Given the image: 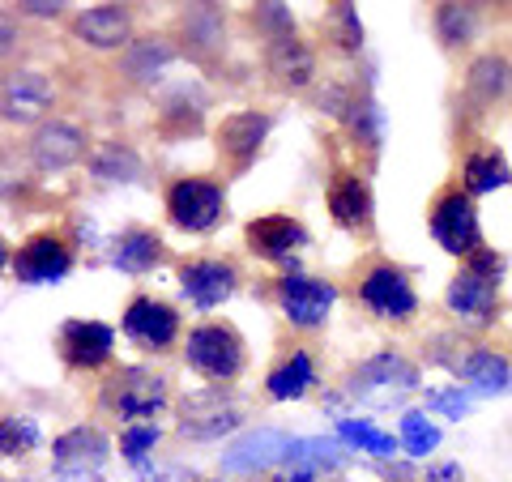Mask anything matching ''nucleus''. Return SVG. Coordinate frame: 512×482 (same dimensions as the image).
<instances>
[{"label":"nucleus","mask_w":512,"mask_h":482,"mask_svg":"<svg viewBox=\"0 0 512 482\" xmlns=\"http://www.w3.org/2000/svg\"><path fill=\"white\" fill-rule=\"evenodd\" d=\"M184 363L214 384H231L248 363V346L227 320H205L184 337Z\"/></svg>","instance_id":"obj_1"},{"label":"nucleus","mask_w":512,"mask_h":482,"mask_svg":"<svg viewBox=\"0 0 512 482\" xmlns=\"http://www.w3.org/2000/svg\"><path fill=\"white\" fill-rule=\"evenodd\" d=\"M167 376L150 372V367H120L103 380V393H99V406L107 414H116L124 423H146L158 419L167 410Z\"/></svg>","instance_id":"obj_2"},{"label":"nucleus","mask_w":512,"mask_h":482,"mask_svg":"<svg viewBox=\"0 0 512 482\" xmlns=\"http://www.w3.org/2000/svg\"><path fill=\"white\" fill-rule=\"evenodd\" d=\"M355 295L376 320H384V325H406V320L419 312V295H414L410 273L402 265H393V261L367 265L359 273V282H355Z\"/></svg>","instance_id":"obj_3"},{"label":"nucleus","mask_w":512,"mask_h":482,"mask_svg":"<svg viewBox=\"0 0 512 482\" xmlns=\"http://www.w3.org/2000/svg\"><path fill=\"white\" fill-rule=\"evenodd\" d=\"M163 205H167L171 227L192 231V235L214 231L227 218V192H222L218 180H205V175H180V180H171Z\"/></svg>","instance_id":"obj_4"},{"label":"nucleus","mask_w":512,"mask_h":482,"mask_svg":"<svg viewBox=\"0 0 512 482\" xmlns=\"http://www.w3.org/2000/svg\"><path fill=\"white\" fill-rule=\"evenodd\" d=\"M414 389H419V367L402 359L397 350H380L346 376V393L355 401H367V406H393Z\"/></svg>","instance_id":"obj_5"},{"label":"nucleus","mask_w":512,"mask_h":482,"mask_svg":"<svg viewBox=\"0 0 512 482\" xmlns=\"http://www.w3.org/2000/svg\"><path fill=\"white\" fill-rule=\"evenodd\" d=\"M427 222H431V235H436V244L444 252L461 256V261H470V256L483 248V231H478V214H474V197L461 184H448L436 201H431L427 210Z\"/></svg>","instance_id":"obj_6"},{"label":"nucleus","mask_w":512,"mask_h":482,"mask_svg":"<svg viewBox=\"0 0 512 482\" xmlns=\"http://www.w3.org/2000/svg\"><path fill=\"white\" fill-rule=\"evenodd\" d=\"M13 278L26 286H43V282H60L64 273L73 269V244L60 231H35L30 239H22L18 252H13Z\"/></svg>","instance_id":"obj_7"},{"label":"nucleus","mask_w":512,"mask_h":482,"mask_svg":"<svg viewBox=\"0 0 512 482\" xmlns=\"http://www.w3.org/2000/svg\"><path fill=\"white\" fill-rule=\"evenodd\" d=\"M333 299H338V291H333V282H325V278L286 273L278 282V308L295 329H320L333 312Z\"/></svg>","instance_id":"obj_8"},{"label":"nucleus","mask_w":512,"mask_h":482,"mask_svg":"<svg viewBox=\"0 0 512 482\" xmlns=\"http://www.w3.org/2000/svg\"><path fill=\"white\" fill-rule=\"evenodd\" d=\"M124 337L128 342H137L141 350H150V355H158V350H167L175 337H180V312H175L167 299H154V295L128 299Z\"/></svg>","instance_id":"obj_9"},{"label":"nucleus","mask_w":512,"mask_h":482,"mask_svg":"<svg viewBox=\"0 0 512 482\" xmlns=\"http://www.w3.org/2000/svg\"><path fill=\"white\" fill-rule=\"evenodd\" d=\"M239 406L231 393H222V384L214 389H201V393H188L184 406H180V431L192 440H218L222 431L239 427Z\"/></svg>","instance_id":"obj_10"},{"label":"nucleus","mask_w":512,"mask_h":482,"mask_svg":"<svg viewBox=\"0 0 512 482\" xmlns=\"http://www.w3.org/2000/svg\"><path fill=\"white\" fill-rule=\"evenodd\" d=\"M56 350L77 372H94V367L111 363L116 333H111V325H103V320H64L56 333Z\"/></svg>","instance_id":"obj_11"},{"label":"nucleus","mask_w":512,"mask_h":482,"mask_svg":"<svg viewBox=\"0 0 512 482\" xmlns=\"http://www.w3.org/2000/svg\"><path fill=\"white\" fill-rule=\"evenodd\" d=\"M269 133V116L265 111H235L218 124L214 133V146H218V158L227 163L231 175H244L252 163H256V150Z\"/></svg>","instance_id":"obj_12"},{"label":"nucleus","mask_w":512,"mask_h":482,"mask_svg":"<svg viewBox=\"0 0 512 482\" xmlns=\"http://www.w3.org/2000/svg\"><path fill=\"white\" fill-rule=\"evenodd\" d=\"M239 286V273L231 261H222V256H192V261L180 265V291L197 303L201 312L218 308V303H227Z\"/></svg>","instance_id":"obj_13"},{"label":"nucleus","mask_w":512,"mask_h":482,"mask_svg":"<svg viewBox=\"0 0 512 482\" xmlns=\"http://www.w3.org/2000/svg\"><path fill=\"white\" fill-rule=\"evenodd\" d=\"M244 244L252 256H261V261H291L295 248L308 244V231H303V222L291 214H261L244 227Z\"/></svg>","instance_id":"obj_14"},{"label":"nucleus","mask_w":512,"mask_h":482,"mask_svg":"<svg viewBox=\"0 0 512 482\" xmlns=\"http://www.w3.org/2000/svg\"><path fill=\"white\" fill-rule=\"evenodd\" d=\"M329 214L338 227L355 231V235H367L372 231V188L359 171H333L329 180Z\"/></svg>","instance_id":"obj_15"},{"label":"nucleus","mask_w":512,"mask_h":482,"mask_svg":"<svg viewBox=\"0 0 512 482\" xmlns=\"http://www.w3.org/2000/svg\"><path fill=\"white\" fill-rule=\"evenodd\" d=\"M444 303H448V312L470 320V325H491L495 308H500V282L483 278V273H470L466 265H461V273L448 282Z\"/></svg>","instance_id":"obj_16"},{"label":"nucleus","mask_w":512,"mask_h":482,"mask_svg":"<svg viewBox=\"0 0 512 482\" xmlns=\"http://www.w3.org/2000/svg\"><path fill=\"white\" fill-rule=\"evenodd\" d=\"M265 73L274 77V86H282V90H303V86H312V77H316V56H312V47L295 35L269 39L265 43Z\"/></svg>","instance_id":"obj_17"},{"label":"nucleus","mask_w":512,"mask_h":482,"mask_svg":"<svg viewBox=\"0 0 512 482\" xmlns=\"http://www.w3.org/2000/svg\"><path fill=\"white\" fill-rule=\"evenodd\" d=\"M30 154H35V163L43 171H64V167H73L77 158L86 154V137L77 133L73 124L52 120V124H43L39 133L30 137Z\"/></svg>","instance_id":"obj_18"},{"label":"nucleus","mask_w":512,"mask_h":482,"mask_svg":"<svg viewBox=\"0 0 512 482\" xmlns=\"http://www.w3.org/2000/svg\"><path fill=\"white\" fill-rule=\"evenodd\" d=\"M457 376L478 393H512V363L491 346H474L457 359Z\"/></svg>","instance_id":"obj_19"},{"label":"nucleus","mask_w":512,"mask_h":482,"mask_svg":"<svg viewBox=\"0 0 512 482\" xmlns=\"http://www.w3.org/2000/svg\"><path fill=\"white\" fill-rule=\"evenodd\" d=\"M52 107V82L43 73H9L5 82V116L9 120H39Z\"/></svg>","instance_id":"obj_20"},{"label":"nucleus","mask_w":512,"mask_h":482,"mask_svg":"<svg viewBox=\"0 0 512 482\" xmlns=\"http://www.w3.org/2000/svg\"><path fill=\"white\" fill-rule=\"evenodd\" d=\"M512 184V167L500 146H478L466 154V167H461V188L470 197H483V192H495V188H508Z\"/></svg>","instance_id":"obj_21"},{"label":"nucleus","mask_w":512,"mask_h":482,"mask_svg":"<svg viewBox=\"0 0 512 482\" xmlns=\"http://www.w3.org/2000/svg\"><path fill=\"white\" fill-rule=\"evenodd\" d=\"M316 384V363L308 350H291L274 372L265 376V393L274 397V401H299L303 393H308Z\"/></svg>","instance_id":"obj_22"},{"label":"nucleus","mask_w":512,"mask_h":482,"mask_svg":"<svg viewBox=\"0 0 512 482\" xmlns=\"http://www.w3.org/2000/svg\"><path fill=\"white\" fill-rule=\"evenodd\" d=\"M52 453H56V461L64 465V470L86 474V465H99L107 457V440H103L99 427H73L52 444Z\"/></svg>","instance_id":"obj_23"},{"label":"nucleus","mask_w":512,"mask_h":482,"mask_svg":"<svg viewBox=\"0 0 512 482\" xmlns=\"http://www.w3.org/2000/svg\"><path fill=\"white\" fill-rule=\"evenodd\" d=\"M73 30L90 47H103V52H107V47L128 43V13L120 5H94V9H86L82 18L73 22Z\"/></svg>","instance_id":"obj_24"},{"label":"nucleus","mask_w":512,"mask_h":482,"mask_svg":"<svg viewBox=\"0 0 512 482\" xmlns=\"http://www.w3.org/2000/svg\"><path fill=\"white\" fill-rule=\"evenodd\" d=\"M466 90H470V99H478L483 107L500 103L504 94L512 90V64H508L504 56H478V60L470 64Z\"/></svg>","instance_id":"obj_25"},{"label":"nucleus","mask_w":512,"mask_h":482,"mask_svg":"<svg viewBox=\"0 0 512 482\" xmlns=\"http://www.w3.org/2000/svg\"><path fill=\"white\" fill-rule=\"evenodd\" d=\"M158 256H163V239L146 227H128L120 239H116V252H111V261H116L124 273H146L158 265Z\"/></svg>","instance_id":"obj_26"},{"label":"nucleus","mask_w":512,"mask_h":482,"mask_svg":"<svg viewBox=\"0 0 512 482\" xmlns=\"http://www.w3.org/2000/svg\"><path fill=\"white\" fill-rule=\"evenodd\" d=\"M291 444H295V440L278 436V431H256V436L239 440L231 453L222 457V465H227V470H256V465H269L274 457L291 453Z\"/></svg>","instance_id":"obj_27"},{"label":"nucleus","mask_w":512,"mask_h":482,"mask_svg":"<svg viewBox=\"0 0 512 482\" xmlns=\"http://www.w3.org/2000/svg\"><path fill=\"white\" fill-rule=\"evenodd\" d=\"M171 60V43L167 39H141V43H128L124 52V77H133V82H150V77L163 69Z\"/></svg>","instance_id":"obj_28"},{"label":"nucleus","mask_w":512,"mask_h":482,"mask_svg":"<svg viewBox=\"0 0 512 482\" xmlns=\"http://www.w3.org/2000/svg\"><path fill=\"white\" fill-rule=\"evenodd\" d=\"M320 35L338 47V52H359V47H363V26H359L355 5L325 9V18H320Z\"/></svg>","instance_id":"obj_29"},{"label":"nucleus","mask_w":512,"mask_h":482,"mask_svg":"<svg viewBox=\"0 0 512 482\" xmlns=\"http://www.w3.org/2000/svg\"><path fill=\"white\" fill-rule=\"evenodd\" d=\"M338 116L346 120L350 137H355L359 146H367L372 154L380 150V107H376L372 99H346Z\"/></svg>","instance_id":"obj_30"},{"label":"nucleus","mask_w":512,"mask_h":482,"mask_svg":"<svg viewBox=\"0 0 512 482\" xmlns=\"http://www.w3.org/2000/svg\"><path fill=\"white\" fill-rule=\"evenodd\" d=\"M436 30H440V39L448 47L466 43L474 35V9L470 5H440L436 9Z\"/></svg>","instance_id":"obj_31"},{"label":"nucleus","mask_w":512,"mask_h":482,"mask_svg":"<svg viewBox=\"0 0 512 482\" xmlns=\"http://www.w3.org/2000/svg\"><path fill=\"white\" fill-rule=\"evenodd\" d=\"M90 167H94L99 180H133V175H137V154L124 150V146H103Z\"/></svg>","instance_id":"obj_32"},{"label":"nucleus","mask_w":512,"mask_h":482,"mask_svg":"<svg viewBox=\"0 0 512 482\" xmlns=\"http://www.w3.org/2000/svg\"><path fill=\"white\" fill-rule=\"evenodd\" d=\"M402 440H406V448L414 457H427L431 448L440 444V431H436V423H427L423 410H410L402 419Z\"/></svg>","instance_id":"obj_33"},{"label":"nucleus","mask_w":512,"mask_h":482,"mask_svg":"<svg viewBox=\"0 0 512 482\" xmlns=\"http://www.w3.org/2000/svg\"><path fill=\"white\" fill-rule=\"evenodd\" d=\"M338 431H342L346 440H355L359 448H367V453H376V457H393V448H397L389 436H380V431H376V427H367V423H350V419H342Z\"/></svg>","instance_id":"obj_34"},{"label":"nucleus","mask_w":512,"mask_h":482,"mask_svg":"<svg viewBox=\"0 0 512 482\" xmlns=\"http://www.w3.org/2000/svg\"><path fill=\"white\" fill-rule=\"evenodd\" d=\"M39 427L35 419H22V414H9L5 419V457H22L26 448H35Z\"/></svg>","instance_id":"obj_35"},{"label":"nucleus","mask_w":512,"mask_h":482,"mask_svg":"<svg viewBox=\"0 0 512 482\" xmlns=\"http://www.w3.org/2000/svg\"><path fill=\"white\" fill-rule=\"evenodd\" d=\"M154 444H158V427H154V423H137V427H128L124 436H120V453H124L128 461H141Z\"/></svg>","instance_id":"obj_36"},{"label":"nucleus","mask_w":512,"mask_h":482,"mask_svg":"<svg viewBox=\"0 0 512 482\" xmlns=\"http://www.w3.org/2000/svg\"><path fill=\"white\" fill-rule=\"evenodd\" d=\"M252 22L261 26V30H269V39H286V35H295V26H291V13H286V5H256Z\"/></svg>","instance_id":"obj_37"},{"label":"nucleus","mask_w":512,"mask_h":482,"mask_svg":"<svg viewBox=\"0 0 512 482\" xmlns=\"http://www.w3.org/2000/svg\"><path fill=\"white\" fill-rule=\"evenodd\" d=\"M466 269H470V273H483V278H491V282H500L504 256H500V252H491V248H478L470 261H466Z\"/></svg>","instance_id":"obj_38"},{"label":"nucleus","mask_w":512,"mask_h":482,"mask_svg":"<svg viewBox=\"0 0 512 482\" xmlns=\"http://www.w3.org/2000/svg\"><path fill=\"white\" fill-rule=\"evenodd\" d=\"M427 406H436V410H444L448 419H461V414L470 410V401L461 397V389H448V393H427Z\"/></svg>","instance_id":"obj_39"},{"label":"nucleus","mask_w":512,"mask_h":482,"mask_svg":"<svg viewBox=\"0 0 512 482\" xmlns=\"http://www.w3.org/2000/svg\"><path fill=\"white\" fill-rule=\"evenodd\" d=\"M427 482H461V465L457 461H440L427 470Z\"/></svg>","instance_id":"obj_40"},{"label":"nucleus","mask_w":512,"mask_h":482,"mask_svg":"<svg viewBox=\"0 0 512 482\" xmlns=\"http://www.w3.org/2000/svg\"><path fill=\"white\" fill-rule=\"evenodd\" d=\"M274 482H316V478H312L308 470H291V474H278Z\"/></svg>","instance_id":"obj_41"},{"label":"nucleus","mask_w":512,"mask_h":482,"mask_svg":"<svg viewBox=\"0 0 512 482\" xmlns=\"http://www.w3.org/2000/svg\"><path fill=\"white\" fill-rule=\"evenodd\" d=\"M30 13H39V18H47V13H60V5H22Z\"/></svg>","instance_id":"obj_42"},{"label":"nucleus","mask_w":512,"mask_h":482,"mask_svg":"<svg viewBox=\"0 0 512 482\" xmlns=\"http://www.w3.org/2000/svg\"><path fill=\"white\" fill-rule=\"evenodd\" d=\"M60 482H99V478H86V474H69V478H60Z\"/></svg>","instance_id":"obj_43"}]
</instances>
